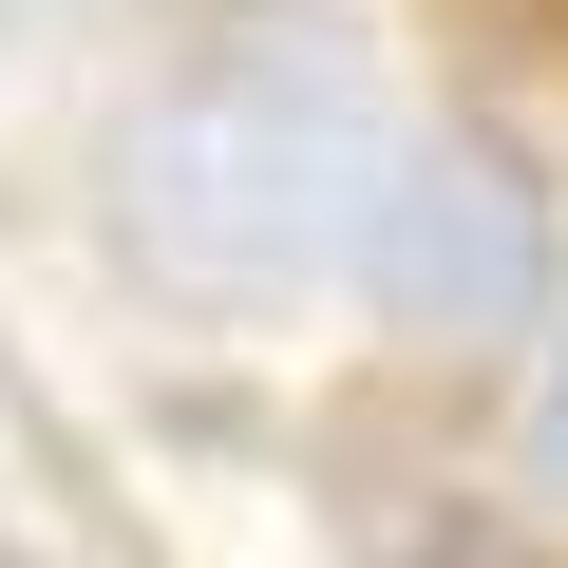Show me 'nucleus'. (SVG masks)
<instances>
[{"mask_svg": "<svg viewBox=\"0 0 568 568\" xmlns=\"http://www.w3.org/2000/svg\"><path fill=\"white\" fill-rule=\"evenodd\" d=\"M530 455H549V493H568V361H549V398H530Z\"/></svg>", "mask_w": 568, "mask_h": 568, "instance_id": "nucleus-4", "label": "nucleus"}, {"mask_svg": "<svg viewBox=\"0 0 568 568\" xmlns=\"http://www.w3.org/2000/svg\"><path fill=\"white\" fill-rule=\"evenodd\" d=\"M58 20H95V0H0V39H58Z\"/></svg>", "mask_w": 568, "mask_h": 568, "instance_id": "nucleus-5", "label": "nucleus"}, {"mask_svg": "<svg viewBox=\"0 0 568 568\" xmlns=\"http://www.w3.org/2000/svg\"><path fill=\"white\" fill-rule=\"evenodd\" d=\"M361 284L398 342H530L549 323V190L511 133H417L379 152V209H361Z\"/></svg>", "mask_w": 568, "mask_h": 568, "instance_id": "nucleus-2", "label": "nucleus"}, {"mask_svg": "<svg viewBox=\"0 0 568 568\" xmlns=\"http://www.w3.org/2000/svg\"><path fill=\"white\" fill-rule=\"evenodd\" d=\"M0 568H171L133 530V493L95 474V436L39 398V361L0 342Z\"/></svg>", "mask_w": 568, "mask_h": 568, "instance_id": "nucleus-3", "label": "nucleus"}, {"mask_svg": "<svg viewBox=\"0 0 568 568\" xmlns=\"http://www.w3.org/2000/svg\"><path fill=\"white\" fill-rule=\"evenodd\" d=\"M511 20H530V39H549V58H568V0H511Z\"/></svg>", "mask_w": 568, "mask_h": 568, "instance_id": "nucleus-6", "label": "nucleus"}, {"mask_svg": "<svg viewBox=\"0 0 568 568\" xmlns=\"http://www.w3.org/2000/svg\"><path fill=\"white\" fill-rule=\"evenodd\" d=\"M379 209V133H361V77L323 39H227L190 58L114 171H95V227L133 284H171V304H284V284H323Z\"/></svg>", "mask_w": 568, "mask_h": 568, "instance_id": "nucleus-1", "label": "nucleus"}]
</instances>
